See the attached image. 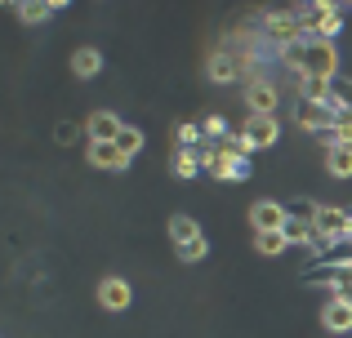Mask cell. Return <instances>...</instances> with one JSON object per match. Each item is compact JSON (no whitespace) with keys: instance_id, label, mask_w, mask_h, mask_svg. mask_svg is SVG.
<instances>
[{"instance_id":"obj_1","label":"cell","mask_w":352,"mask_h":338,"mask_svg":"<svg viewBox=\"0 0 352 338\" xmlns=\"http://www.w3.org/2000/svg\"><path fill=\"white\" fill-rule=\"evenodd\" d=\"M294 71V85L303 76H326V80H339V67H344V53H339L335 40H299L294 49L281 53Z\"/></svg>"},{"instance_id":"obj_2","label":"cell","mask_w":352,"mask_h":338,"mask_svg":"<svg viewBox=\"0 0 352 338\" xmlns=\"http://www.w3.org/2000/svg\"><path fill=\"white\" fill-rule=\"evenodd\" d=\"M258 36H263V45H272L276 53L294 49L299 40H308V36H303V9H263V14H258Z\"/></svg>"},{"instance_id":"obj_3","label":"cell","mask_w":352,"mask_h":338,"mask_svg":"<svg viewBox=\"0 0 352 338\" xmlns=\"http://www.w3.org/2000/svg\"><path fill=\"white\" fill-rule=\"evenodd\" d=\"M303 9V36L308 40H339L344 36V5H330V0H317V5H299Z\"/></svg>"},{"instance_id":"obj_4","label":"cell","mask_w":352,"mask_h":338,"mask_svg":"<svg viewBox=\"0 0 352 338\" xmlns=\"http://www.w3.org/2000/svg\"><path fill=\"white\" fill-rule=\"evenodd\" d=\"M317 236H321V245L352 241V218H348V205H321V209H317ZM321 245H317V250H321Z\"/></svg>"},{"instance_id":"obj_5","label":"cell","mask_w":352,"mask_h":338,"mask_svg":"<svg viewBox=\"0 0 352 338\" xmlns=\"http://www.w3.org/2000/svg\"><path fill=\"white\" fill-rule=\"evenodd\" d=\"M276 107H281V89L267 76H250L245 80V112L250 116H276Z\"/></svg>"},{"instance_id":"obj_6","label":"cell","mask_w":352,"mask_h":338,"mask_svg":"<svg viewBox=\"0 0 352 338\" xmlns=\"http://www.w3.org/2000/svg\"><path fill=\"white\" fill-rule=\"evenodd\" d=\"M294 125L321 138V134H330L339 125V112L330 103H303V98H299V103H294Z\"/></svg>"},{"instance_id":"obj_7","label":"cell","mask_w":352,"mask_h":338,"mask_svg":"<svg viewBox=\"0 0 352 338\" xmlns=\"http://www.w3.org/2000/svg\"><path fill=\"white\" fill-rule=\"evenodd\" d=\"M241 134H245V143L254 152H267V147H276V138H281V121H276V116H245Z\"/></svg>"},{"instance_id":"obj_8","label":"cell","mask_w":352,"mask_h":338,"mask_svg":"<svg viewBox=\"0 0 352 338\" xmlns=\"http://www.w3.org/2000/svg\"><path fill=\"white\" fill-rule=\"evenodd\" d=\"M285 223H290V214H285V205L281 200H254L250 205V227H254V236L258 232H285Z\"/></svg>"},{"instance_id":"obj_9","label":"cell","mask_w":352,"mask_h":338,"mask_svg":"<svg viewBox=\"0 0 352 338\" xmlns=\"http://www.w3.org/2000/svg\"><path fill=\"white\" fill-rule=\"evenodd\" d=\"M206 76L214 80V85H232V80H245V62H241L232 49H214L206 58Z\"/></svg>"},{"instance_id":"obj_10","label":"cell","mask_w":352,"mask_h":338,"mask_svg":"<svg viewBox=\"0 0 352 338\" xmlns=\"http://www.w3.org/2000/svg\"><path fill=\"white\" fill-rule=\"evenodd\" d=\"M129 303H134V289H129L125 276H103L98 280V307H103V312H125Z\"/></svg>"},{"instance_id":"obj_11","label":"cell","mask_w":352,"mask_h":338,"mask_svg":"<svg viewBox=\"0 0 352 338\" xmlns=\"http://www.w3.org/2000/svg\"><path fill=\"white\" fill-rule=\"evenodd\" d=\"M321 325H326V334H352V298L348 294L326 298L321 303Z\"/></svg>"},{"instance_id":"obj_12","label":"cell","mask_w":352,"mask_h":338,"mask_svg":"<svg viewBox=\"0 0 352 338\" xmlns=\"http://www.w3.org/2000/svg\"><path fill=\"white\" fill-rule=\"evenodd\" d=\"M85 160L98 173H125L129 169V160L116 152V143H89V147H85Z\"/></svg>"},{"instance_id":"obj_13","label":"cell","mask_w":352,"mask_h":338,"mask_svg":"<svg viewBox=\"0 0 352 338\" xmlns=\"http://www.w3.org/2000/svg\"><path fill=\"white\" fill-rule=\"evenodd\" d=\"M120 130H125V121H120L116 112H94V116L85 121V138H89V143H116Z\"/></svg>"},{"instance_id":"obj_14","label":"cell","mask_w":352,"mask_h":338,"mask_svg":"<svg viewBox=\"0 0 352 338\" xmlns=\"http://www.w3.org/2000/svg\"><path fill=\"white\" fill-rule=\"evenodd\" d=\"M206 173L219 178V182H241V178H250V156H228V152H219L214 165H210Z\"/></svg>"},{"instance_id":"obj_15","label":"cell","mask_w":352,"mask_h":338,"mask_svg":"<svg viewBox=\"0 0 352 338\" xmlns=\"http://www.w3.org/2000/svg\"><path fill=\"white\" fill-rule=\"evenodd\" d=\"M197 241H206L201 223L192 214H174L170 218V245H174V250H188V245H197Z\"/></svg>"},{"instance_id":"obj_16","label":"cell","mask_w":352,"mask_h":338,"mask_svg":"<svg viewBox=\"0 0 352 338\" xmlns=\"http://www.w3.org/2000/svg\"><path fill=\"white\" fill-rule=\"evenodd\" d=\"M326 173L330 178H352V143L326 147Z\"/></svg>"},{"instance_id":"obj_17","label":"cell","mask_w":352,"mask_h":338,"mask_svg":"<svg viewBox=\"0 0 352 338\" xmlns=\"http://www.w3.org/2000/svg\"><path fill=\"white\" fill-rule=\"evenodd\" d=\"M170 173L188 182V178H197V173H206V165H201V156H197V152L174 147V152H170Z\"/></svg>"},{"instance_id":"obj_18","label":"cell","mask_w":352,"mask_h":338,"mask_svg":"<svg viewBox=\"0 0 352 338\" xmlns=\"http://www.w3.org/2000/svg\"><path fill=\"white\" fill-rule=\"evenodd\" d=\"M299 98H303V103H330V98H335V80H326V76H303L299 80Z\"/></svg>"},{"instance_id":"obj_19","label":"cell","mask_w":352,"mask_h":338,"mask_svg":"<svg viewBox=\"0 0 352 338\" xmlns=\"http://www.w3.org/2000/svg\"><path fill=\"white\" fill-rule=\"evenodd\" d=\"M72 71H76V80H94L98 71H103V53L89 49V45L76 49V53H72Z\"/></svg>"},{"instance_id":"obj_20","label":"cell","mask_w":352,"mask_h":338,"mask_svg":"<svg viewBox=\"0 0 352 338\" xmlns=\"http://www.w3.org/2000/svg\"><path fill=\"white\" fill-rule=\"evenodd\" d=\"M174 147L201 152V147H206V130H201V125H192V121H179V125H174Z\"/></svg>"},{"instance_id":"obj_21","label":"cell","mask_w":352,"mask_h":338,"mask_svg":"<svg viewBox=\"0 0 352 338\" xmlns=\"http://www.w3.org/2000/svg\"><path fill=\"white\" fill-rule=\"evenodd\" d=\"M285 241L290 245H303V250H312L317 254V245H321V236H317V223H285Z\"/></svg>"},{"instance_id":"obj_22","label":"cell","mask_w":352,"mask_h":338,"mask_svg":"<svg viewBox=\"0 0 352 338\" xmlns=\"http://www.w3.org/2000/svg\"><path fill=\"white\" fill-rule=\"evenodd\" d=\"M14 14L23 18V23H50L54 14H63L58 0H41V5H14Z\"/></svg>"},{"instance_id":"obj_23","label":"cell","mask_w":352,"mask_h":338,"mask_svg":"<svg viewBox=\"0 0 352 338\" xmlns=\"http://www.w3.org/2000/svg\"><path fill=\"white\" fill-rule=\"evenodd\" d=\"M254 250L263 254V258H276V254L290 250V241H285V232H258L254 236Z\"/></svg>"},{"instance_id":"obj_24","label":"cell","mask_w":352,"mask_h":338,"mask_svg":"<svg viewBox=\"0 0 352 338\" xmlns=\"http://www.w3.org/2000/svg\"><path fill=\"white\" fill-rule=\"evenodd\" d=\"M201 130H206V143H223V138H232V125H228V116H219V112H210L206 121H201Z\"/></svg>"},{"instance_id":"obj_25","label":"cell","mask_w":352,"mask_h":338,"mask_svg":"<svg viewBox=\"0 0 352 338\" xmlns=\"http://www.w3.org/2000/svg\"><path fill=\"white\" fill-rule=\"evenodd\" d=\"M143 130H134V125H125V130H120V138H116V152H120V156H125V160H134L138 156V152H143Z\"/></svg>"},{"instance_id":"obj_26","label":"cell","mask_w":352,"mask_h":338,"mask_svg":"<svg viewBox=\"0 0 352 338\" xmlns=\"http://www.w3.org/2000/svg\"><path fill=\"white\" fill-rule=\"evenodd\" d=\"M330 107H335L339 116H352V76L335 80V98H330Z\"/></svg>"},{"instance_id":"obj_27","label":"cell","mask_w":352,"mask_h":338,"mask_svg":"<svg viewBox=\"0 0 352 338\" xmlns=\"http://www.w3.org/2000/svg\"><path fill=\"white\" fill-rule=\"evenodd\" d=\"M317 200H308V196H299V200H290V205H285V214L294 218V223H317Z\"/></svg>"},{"instance_id":"obj_28","label":"cell","mask_w":352,"mask_h":338,"mask_svg":"<svg viewBox=\"0 0 352 338\" xmlns=\"http://www.w3.org/2000/svg\"><path fill=\"white\" fill-rule=\"evenodd\" d=\"M174 254H179L183 263H201V258L210 254V241H197V245H188V250H174Z\"/></svg>"},{"instance_id":"obj_29","label":"cell","mask_w":352,"mask_h":338,"mask_svg":"<svg viewBox=\"0 0 352 338\" xmlns=\"http://www.w3.org/2000/svg\"><path fill=\"white\" fill-rule=\"evenodd\" d=\"M54 134H58V143H63V147H67V143L76 138V125H72V121H63V125H58V130H54Z\"/></svg>"}]
</instances>
